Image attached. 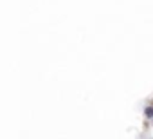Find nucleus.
I'll return each mask as SVG.
<instances>
[{"instance_id": "nucleus-1", "label": "nucleus", "mask_w": 153, "mask_h": 139, "mask_svg": "<svg viewBox=\"0 0 153 139\" xmlns=\"http://www.w3.org/2000/svg\"><path fill=\"white\" fill-rule=\"evenodd\" d=\"M142 116H144V119L146 121H151L153 119V103H146L144 105V108H142Z\"/></svg>"}, {"instance_id": "nucleus-2", "label": "nucleus", "mask_w": 153, "mask_h": 139, "mask_svg": "<svg viewBox=\"0 0 153 139\" xmlns=\"http://www.w3.org/2000/svg\"><path fill=\"white\" fill-rule=\"evenodd\" d=\"M149 125H151V126H153V119H151V121H149Z\"/></svg>"}, {"instance_id": "nucleus-3", "label": "nucleus", "mask_w": 153, "mask_h": 139, "mask_svg": "<svg viewBox=\"0 0 153 139\" xmlns=\"http://www.w3.org/2000/svg\"><path fill=\"white\" fill-rule=\"evenodd\" d=\"M149 103H153V98H151V99H149Z\"/></svg>"}]
</instances>
